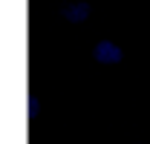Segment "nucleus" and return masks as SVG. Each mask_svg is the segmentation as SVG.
Wrapping results in <instances>:
<instances>
[{
	"label": "nucleus",
	"instance_id": "1",
	"mask_svg": "<svg viewBox=\"0 0 150 144\" xmlns=\"http://www.w3.org/2000/svg\"><path fill=\"white\" fill-rule=\"evenodd\" d=\"M95 61H101V64H118L121 61V49L115 43H110V40H101L95 46Z\"/></svg>",
	"mask_w": 150,
	"mask_h": 144
},
{
	"label": "nucleus",
	"instance_id": "2",
	"mask_svg": "<svg viewBox=\"0 0 150 144\" xmlns=\"http://www.w3.org/2000/svg\"><path fill=\"white\" fill-rule=\"evenodd\" d=\"M87 18H90V6L87 3H72V6L64 9V20H69V23H84Z\"/></svg>",
	"mask_w": 150,
	"mask_h": 144
}]
</instances>
